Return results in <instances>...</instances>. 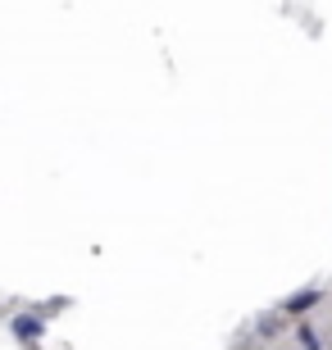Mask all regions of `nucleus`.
Returning <instances> with one entry per match:
<instances>
[{
	"mask_svg": "<svg viewBox=\"0 0 332 350\" xmlns=\"http://www.w3.org/2000/svg\"><path fill=\"white\" fill-rule=\"evenodd\" d=\"M314 305H319V286H309V291H296V296H287V300H282V314H287V319H301V314L314 310Z\"/></svg>",
	"mask_w": 332,
	"mask_h": 350,
	"instance_id": "nucleus-1",
	"label": "nucleus"
},
{
	"mask_svg": "<svg viewBox=\"0 0 332 350\" xmlns=\"http://www.w3.org/2000/svg\"><path fill=\"white\" fill-rule=\"evenodd\" d=\"M41 319H32V314H18V319H14V337H23V341H37L41 337Z\"/></svg>",
	"mask_w": 332,
	"mask_h": 350,
	"instance_id": "nucleus-2",
	"label": "nucleus"
}]
</instances>
